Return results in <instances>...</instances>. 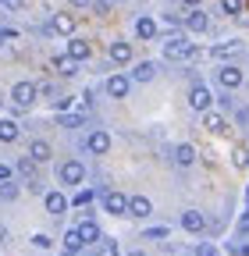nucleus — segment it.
<instances>
[{"label":"nucleus","mask_w":249,"mask_h":256,"mask_svg":"<svg viewBox=\"0 0 249 256\" xmlns=\"http://www.w3.org/2000/svg\"><path fill=\"white\" fill-rule=\"evenodd\" d=\"M153 78H157V64H153V60H139L136 72H132V82H153Z\"/></svg>","instance_id":"obj_18"},{"label":"nucleus","mask_w":249,"mask_h":256,"mask_svg":"<svg viewBox=\"0 0 249 256\" xmlns=\"http://www.w3.org/2000/svg\"><path fill=\"white\" fill-rule=\"evenodd\" d=\"M75 14H54V22H50V28L54 32H60V36H72V32H75Z\"/></svg>","instance_id":"obj_19"},{"label":"nucleus","mask_w":249,"mask_h":256,"mask_svg":"<svg viewBox=\"0 0 249 256\" xmlns=\"http://www.w3.org/2000/svg\"><path fill=\"white\" fill-rule=\"evenodd\" d=\"M64 249H86V242L78 238V232H75V228H72V232L64 235Z\"/></svg>","instance_id":"obj_29"},{"label":"nucleus","mask_w":249,"mask_h":256,"mask_svg":"<svg viewBox=\"0 0 249 256\" xmlns=\"http://www.w3.org/2000/svg\"><path fill=\"white\" fill-rule=\"evenodd\" d=\"M196 256H217V249H214L210 242H200V246H196Z\"/></svg>","instance_id":"obj_34"},{"label":"nucleus","mask_w":249,"mask_h":256,"mask_svg":"<svg viewBox=\"0 0 249 256\" xmlns=\"http://www.w3.org/2000/svg\"><path fill=\"white\" fill-rule=\"evenodd\" d=\"M36 96H40L36 82H14V89H11V104H14V110H28V107L36 104Z\"/></svg>","instance_id":"obj_2"},{"label":"nucleus","mask_w":249,"mask_h":256,"mask_svg":"<svg viewBox=\"0 0 249 256\" xmlns=\"http://www.w3.org/2000/svg\"><path fill=\"white\" fill-rule=\"evenodd\" d=\"M43 203H46V214H50V217H60V214L68 210V196H60V192H46Z\"/></svg>","instance_id":"obj_15"},{"label":"nucleus","mask_w":249,"mask_h":256,"mask_svg":"<svg viewBox=\"0 0 249 256\" xmlns=\"http://www.w3.org/2000/svg\"><path fill=\"white\" fill-rule=\"evenodd\" d=\"M182 4H185V8H200V4H203V0H182Z\"/></svg>","instance_id":"obj_40"},{"label":"nucleus","mask_w":249,"mask_h":256,"mask_svg":"<svg viewBox=\"0 0 249 256\" xmlns=\"http://www.w3.org/2000/svg\"><path fill=\"white\" fill-rule=\"evenodd\" d=\"M92 200H96V192H92V188H78V192H75V200H72V203H75V206H89Z\"/></svg>","instance_id":"obj_27"},{"label":"nucleus","mask_w":249,"mask_h":256,"mask_svg":"<svg viewBox=\"0 0 249 256\" xmlns=\"http://www.w3.org/2000/svg\"><path fill=\"white\" fill-rule=\"evenodd\" d=\"M238 50H242V43H238V40H232V43L214 46V57H217V60H224V57H232V54H238Z\"/></svg>","instance_id":"obj_25"},{"label":"nucleus","mask_w":249,"mask_h":256,"mask_svg":"<svg viewBox=\"0 0 249 256\" xmlns=\"http://www.w3.org/2000/svg\"><path fill=\"white\" fill-rule=\"evenodd\" d=\"M217 82H221V89H238L242 86V72L235 68V64H224V68H217Z\"/></svg>","instance_id":"obj_11"},{"label":"nucleus","mask_w":249,"mask_h":256,"mask_svg":"<svg viewBox=\"0 0 249 256\" xmlns=\"http://www.w3.org/2000/svg\"><path fill=\"white\" fill-rule=\"evenodd\" d=\"M57 121L64 124V128H78V124H82V114H60Z\"/></svg>","instance_id":"obj_32"},{"label":"nucleus","mask_w":249,"mask_h":256,"mask_svg":"<svg viewBox=\"0 0 249 256\" xmlns=\"http://www.w3.org/2000/svg\"><path fill=\"white\" fill-rule=\"evenodd\" d=\"M153 214V203L146 196H132L128 200V217H150Z\"/></svg>","instance_id":"obj_20"},{"label":"nucleus","mask_w":249,"mask_h":256,"mask_svg":"<svg viewBox=\"0 0 249 256\" xmlns=\"http://www.w3.org/2000/svg\"><path fill=\"white\" fill-rule=\"evenodd\" d=\"M54 72H57V75H64V78H72V75L78 72V60H72L68 54H64V57H54Z\"/></svg>","instance_id":"obj_22"},{"label":"nucleus","mask_w":249,"mask_h":256,"mask_svg":"<svg viewBox=\"0 0 249 256\" xmlns=\"http://www.w3.org/2000/svg\"><path fill=\"white\" fill-rule=\"evenodd\" d=\"M11 174H14V168H8V164H0V182H11Z\"/></svg>","instance_id":"obj_37"},{"label":"nucleus","mask_w":249,"mask_h":256,"mask_svg":"<svg viewBox=\"0 0 249 256\" xmlns=\"http://www.w3.org/2000/svg\"><path fill=\"white\" fill-rule=\"evenodd\" d=\"M128 89H132V78L128 75H110L107 78V96H110V100H124Z\"/></svg>","instance_id":"obj_7"},{"label":"nucleus","mask_w":249,"mask_h":256,"mask_svg":"<svg viewBox=\"0 0 249 256\" xmlns=\"http://www.w3.org/2000/svg\"><path fill=\"white\" fill-rule=\"evenodd\" d=\"M174 164H178V168H192V164H196V146H189V142L174 146Z\"/></svg>","instance_id":"obj_17"},{"label":"nucleus","mask_w":249,"mask_h":256,"mask_svg":"<svg viewBox=\"0 0 249 256\" xmlns=\"http://www.w3.org/2000/svg\"><path fill=\"white\" fill-rule=\"evenodd\" d=\"M22 132H18V124L11 121V118H4V121H0V142H14Z\"/></svg>","instance_id":"obj_24"},{"label":"nucleus","mask_w":249,"mask_h":256,"mask_svg":"<svg viewBox=\"0 0 249 256\" xmlns=\"http://www.w3.org/2000/svg\"><path fill=\"white\" fill-rule=\"evenodd\" d=\"M221 11L224 14H242V0H221Z\"/></svg>","instance_id":"obj_31"},{"label":"nucleus","mask_w":249,"mask_h":256,"mask_svg":"<svg viewBox=\"0 0 249 256\" xmlns=\"http://www.w3.org/2000/svg\"><path fill=\"white\" fill-rule=\"evenodd\" d=\"M107 57H110L114 64H128V60H132V43H121V40H114V43L107 46Z\"/></svg>","instance_id":"obj_13"},{"label":"nucleus","mask_w":249,"mask_h":256,"mask_svg":"<svg viewBox=\"0 0 249 256\" xmlns=\"http://www.w3.org/2000/svg\"><path fill=\"white\" fill-rule=\"evenodd\" d=\"M182 25L189 28V32H206V28H210V18H206L200 8H189V11L182 14Z\"/></svg>","instance_id":"obj_6"},{"label":"nucleus","mask_w":249,"mask_h":256,"mask_svg":"<svg viewBox=\"0 0 249 256\" xmlns=\"http://www.w3.org/2000/svg\"><path fill=\"white\" fill-rule=\"evenodd\" d=\"M4 40H14V28H0V46H4Z\"/></svg>","instance_id":"obj_39"},{"label":"nucleus","mask_w":249,"mask_h":256,"mask_svg":"<svg viewBox=\"0 0 249 256\" xmlns=\"http://www.w3.org/2000/svg\"><path fill=\"white\" fill-rule=\"evenodd\" d=\"M18 174L28 182V188H32V192H40V188H43V185H40V178H36V160L28 156V153L18 160Z\"/></svg>","instance_id":"obj_8"},{"label":"nucleus","mask_w":249,"mask_h":256,"mask_svg":"<svg viewBox=\"0 0 249 256\" xmlns=\"http://www.w3.org/2000/svg\"><path fill=\"white\" fill-rule=\"evenodd\" d=\"M136 36L139 40H153L157 36V22L153 18H136Z\"/></svg>","instance_id":"obj_23"},{"label":"nucleus","mask_w":249,"mask_h":256,"mask_svg":"<svg viewBox=\"0 0 249 256\" xmlns=\"http://www.w3.org/2000/svg\"><path fill=\"white\" fill-rule=\"evenodd\" d=\"M232 164H235L238 171H246V168H249V150H246V146H235V153H232Z\"/></svg>","instance_id":"obj_26"},{"label":"nucleus","mask_w":249,"mask_h":256,"mask_svg":"<svg viewBox=\"0 0 249 256\" xmlns=\"http://www.w3.org/2000/svg\"><path fill=\"white\" fill-rule=\"evenodd\" d=\"M36 89H40V96H43V100H46L50 107H54V100L60 96V92H57V86H50V82H43V86H36Z\"/></svg>","instance_id":"obj_28"},{"label":"nucleus","mask_w":249,"mask_h":256,"mask_svg":"<svg viewBox=\"0 0 249 256\" xmlns=\"http://www.w3.org/2000/svg\"><path fill=\"white\" fill-rule=\"evenodd\" d=\"M32 246H36V249H50L54 242H50V235H32Z\"/></svg>","instance_id":"obj_33"},{"label":"nucleus","mask_w":249,"mask_h":256,"mask_svg":"<svg viewBox=\"0 0 249 256\" xmlns=\"http://www.w3.org/2000/svg\"><path fill=\"white\" fill-rule=\"evenodd\" d=\"M4 8H11V11H18V8H25V0H0Z\"/></svg>","instance_id":"obj_38"},{"label":"nucleus","mask_w":249,"mask_h":256,"mask_svg":"<svg viewBox=\"0 0 249 256\" xmlns=\"http://www.w3.org/2000/svg\"><path fill=\"white\" fill-rule=\"evenodd\" d=\"M0 107H4V92H0Z\"/></svg>","instance_id":"obj_43"},{"label":"nucleus","mask_w":249,"mask_h":256,"mask_svg":"<svg viewBox=\"0 0 249 256\" xmlns=\"http://www.w3.org/2000/svg\"><path fill=\"white\" fill-rule=\"evenodd\" d=\"M68 57H72V60H89V57H92L89 40H78V36H75V40L68 43Z\"/></svg>","instance_id":"obj_16"},{"label":"nucleus","mask_w":249,"mask_h":256,"mask_svg":"<svg viewBox=\"0 0 249 256\" xmlns=\"http://www.w3.org/2000/svg\"><path fill=\"white\" fill-rule=\"evenodd\" d=\"M182 228L189 232V235H203V232H206V217H203L200 210H185V214H182Z\"/></svg>","instance_id":"obj_9"},{"label":"nucleus","mask_w":249,"mask_h":256,"mask_svg":"<svg viewBox=\"0 0 249 256\" xmlns=\"http://www.w3.org/2000/svg\"><path fill=\"white\" fill-rule=\"evenodd\" d=\"M146 238H168V228H150Z\"/></svg>","instance_id":"obj_36"},{"label":"nucleus","mask_w":249,"mask_h":256,"mask_svg":"<svg viewBox=\"0 0 249 256\" xmlns=\"http://www.w3.org/2000/svg\"><path fill=\"white\" fill-rule=\"evenodd\" d=\"M104 210L114 214V217H128V196H121V192H104Z\"/></svg>","instance_id":"obj_5"},{"label":"nucleus","mask_w":249,"mask_h":256,"mask_svg":"<svg viewBox=\"0 0 249 256\" xmlns=\"http://www.w3.org/2000/svg\"><path fill=\"white\" fill-rule=\"evenodd\" d=\"M75 232H78V238H82L86 246H96V242L104 238V235H100V224H96V220H92V217H86V220H78V228H75Z\"/></svg>","instance_id":"obj_10"},{"label":"nucleus","mask_w":249,"mask_h":256,"mask_svg":"<svg viewBox=\"0 0 249 256\" xmlns=\"http://www.w3.org/2000/svg\"><path fill=\"white\" fill-rule=\"evenodd\" d=\"M92 11H96V14H107L110 11V4H107V0H92V4H89Z\"/></svg>","instance_id":"obj_35"},{"label":"nucleus","mask_w":249,"mask_h":256,"mask_svg":"<svg viewBox=\"0 0 249 256\" xmlns=\"http://www.w3.org/2000/svg\"><path fill=\"white\" fill-rule=\"evenodd\" d=\"M86 150H89V153H96V156H104V153L110 150V136L104 132V128H96V132L86 139Z\"/></svg>","instance_id":"obj_12"},{"label":"nucleus","mask_w":249,"mask_h":256,"mask_svg":"<svg viewBox=\"0 0 249 256\" xmlns=\"http://www.w3.org/2000/svg\"><path fill=\"white\" fill-rule=\"evenodd\" d=\"M203 128H206V132H214V136H221L224 128H228V121H224L221 114H214V110H203Z\"/></svg>","instance_id":"obj_21"},{"label":"nucleus","mask_w":249,"mask_h":256,"mask_svg":"<svg viewBox=\"0 0 249 256\" xmlns=\"http://www.w3.org/2000/svg\"><path fill=\"white\" fill-rule=\"evenodd\" d=\"M14 196H18V185H11V182H0V200H8V203H11Z\"/></svg>","instance_id":"obj_30"},{"label":"nucleus","mask_w":249,"mask_h":256,"mask_svg":"<svg viewBox=\"0 0 249 256\" xmlns=\"http://www.w3.org/2000/svg\"><path fill=\"white\" fill-rule=\"evenodd\" d=\"M128 256H146V252H142V249H132V252H128Z\"/></svg>","instance_id":"obj_42"},{"label":"nucleus","mask_w":249,"mask_h":256,"mask_svg":"<svg viewBox=\"0 0 249 256\" xmlns=\"http://www.w3.org/2000/svg\"><path fill=\"white\" fill-rule=\"evenodd\" d=\"M164 57H168V60H189V57H196V43H189L185 36H168Z\"/></svg>","instance_id":"obj_1"},{"label":"nucleus","mask_w":249,"mask_h":256,"mask_svg":"<svg viewBox=\"0 0 249 256\" xmlns=\"http://www.w3.org/2000/svg\"><path fill=\"white\" fill-rule=\"evenodd\" d=\"M57 178H60V185H82V178H86L82 160H64L60 171H57Z\"/></svg>","instance_id":"obj_3"},{"label":"nucleus","mask_w":249,"mask_h":256,"mask_svg":"<svg viewBox=\"0 0 249 256\" xmlns=\"http://www.w3.org/2000/svg\"><path fill=\"white\" fill-rule=\"evenodd\" d=\"M72 4H75V8H89V4H92V0H72Z\"/></svg>","instance_id":"obj_41"},{"label":"nucleus","mask_w":249,"mask_h":256,"mask_svg":"<svg viewBox=\"0 0 249 256\" xmlns=\"http://www.w3.org/2000/svg\"><path fill=\"white\" fill-rule=\"evenodd\" d=\"M210 104H214V96H210V89H206L203 82H196V86L189 89V107L203 114V110H210Z\"/></svg>","instance_id":"obj_4"},{"label":"nucleus","mask_w":249,"mask_h":256,"mask_svg":"<svg viewBox=\"0 0 249 256\" xmlns=\"http://www.w3.org/2000/svg\"><path fill=\"white\" fill-rule=\"evenodd\" d=\"M28 156H32L36 164H46V160L54 156V150H50L46 139H32V142H28Z\"/></svg>","instance_id":"obj_14"}]
</instances>
